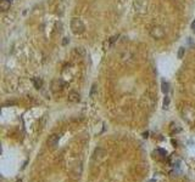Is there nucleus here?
Returning <instances> with one entry per match:
<instances>
[{"mask_svg": "<svg viewBox=\"0 0 195 182\" xmlns=\"http://www.w3.org/2000/svg\"><path fill=\"white\" fill-rule=\"evenodd\" d=\"M71 31L73 34L76 35H79L82 33H84L85 31V26L83 23V21L79 18V17H73L71 20Z\"/></svg>", "mask_w": 195, "mask_h": 182, "instance_id": "1", "label": "nucleus"}, {"mask_svg": "<svg viewBox=\"0 0 195 182\" xmlns=\"http://www.w3.org/2000/svg\"><path fill=\"white\" fill-rule=\"evenodd\" d=\"M148 5H149L148 0H133L134 10L138 14H145L148 11Z\"/></svg>", "mask_w": 195, "mask_h": 182, "instance_id": "2", "label": "nucleus"}, {"mask_svg": "<svg viewBox=\"0 0 195 182\" xmlns=\"http://www.w3.org/2000/svg\"><path fill=\"white\" fill-rule=\"evenodd\" d=\"M150 35H151L154 39H156V40H160V39H163V38H165L166 33H165L163 27H161V26H154V27L150 29Z\"/></svg>", "mask_w": 195, "mask_h": 182, "instance_id": "3", "label": "nucleus"}, {"mask_svg": "<svg viewBox=\"0 0 195 182\" xmlns=\"http://www.w3.org/2000/svg\"><path fill=\"white\" fill-rule=\"evenodd\" d=\"M65 86V83L61 80V79H54L51 81V91L53 93H59V91H61Z\"/></svg>", "mask_w": 195, "mask_h": 182, "instance_id": "4", "label": "nucleus"}, {"mask_svg": "<svg viewBox=\"0 0 195 182\" xmlns=\"http://www.w3.org/2000/svg\"><path fill=\"white\" fill-rule=\"evenodd\" d=\"M67 100L71 103H78L80 101V95L78 93H76V91H71V93L68 94V96H67Z\"/></svg>", "mask_w": 195, "mask_h": 182, "instance_id": "5", "label": "nucleus"}, {"mask_svg": "<svg viewBox=\"0 0 195 182\" xmlns=\"http://www.w3.org/2000/svg\"><path fill=\"white\" fill-rule=\"evenodd\" d=\"M59 140H60V136H59L57 134H53V135H50L49 138H48V145H49L51 148H54V147H56V145L59 143Z\"/></svg>", "mask_w": 195, "mask_h": 182, "instance_id": "6", "label": "nucleus"}, {"mask_svg": "<svg viewBox=\"0 0 195 182\" xmlns=\"http://www.w3.org/2000/svg\"><path fill=\"white\" fill-rule=\"evenodd\" d=\"M10 5H11V0H0V10L3 12L10 10Z\"/></svg>", "mask_w": 195, "mask_h": 182, "instance_id": "7", "label": "nucleus"}, {"mask_svg": "<svg viewBox=\"0 0 195 182\" xmlns=\"http://www.w3.org/2000/svg\"><path fill=\"white\" fill-rule=\"evenodd\" d=\"M32 83H33V85H34L36 89H40V87L43 86V80H42L40 78H38V76L33 78V79H32Z\"/></svg>", "mask_w": 195, "mask_h": 182, "instance_id": "8", "label": "nucleus"}, {"mask_svg": "<svg viewBox=\"0 0 195 182\" xmlns=\"http://www.w3.org/2000/svg\"><path fill=\"white\" fill-rule=\"evenodd\" d=\"M161 86H162V93H163V94H167V93H168V90H169V84H168V83H166L165 80H162Z\"/></svg>", "mask_w": 195, "mask_h": 182, "instance_id": "9", "label": "nucleus"}, {"mask_svg": "<svg viewBox=\"0 0 195 182\" xmlns=\"http://www.w3.org/2000/svg\"><path fill=\"white\" fill-rule=\"evenodd\" d=\"M96 94H98V87H96V84H93L91 90H90V97H91V99H94V97L96 96Z\"/></svg>", "mask_w": 195, "mask_h": 182, "instance_id": "10", "label": "nucleus"}, {"mask_svg": "<svg viewBox=\"0 0 195 182\" xmlns=\"http://www.w3.org/2000/svg\"><path fill=\"white\" fill-rule=\"evenodd\" d=\"M184 52H185V49H184V47H179L178 54H177V57H178L179 60L183 58V57H184Z\"/></svg>", "mask_w": 195, "mask_h": 182, "instance_id": "11", "label": "nucleus"}, {"mask_svg": "<svg viewBox=\"0 0 195 182\" xmlns=\"http://www.w3.org/2000/svg\"><path fill=\"white\" fill-rule=\"evenodd\" d=\"M156 152H157V153L160 154V157H162V158H165V157H166V154H167V152H166L165 149H161V148H159Z\"/></svg>", "mask_w": 195, "mask_h": 182, "instance_id": "12", "label": "nucleus"}, {"mask_svg": "<svg viewBox=\"0 0 195 182\" xmlns=\"http://www.w3.org/2000/svg\"><path fill=\"white\" fill-rule=\"evenodd\" d=\"M68 43H70V39H68V38H63V40H62V45H63V46H66Z\"/></svg>", "mask_w": 195, "mask_h": 182, "instance_id": "13", "label": "nucleus"}, {"mask_svg": "<svg viewBox=\"0 0 195 182\" xmlns=\"http://www.w3.org/2000/svg\"><path fill=\"white\" fill-rule=\"evenodd\" d=\"M168 103H169V99L166 96V99H165V101H163V106H165V108L168 106Z\"/></svg>", "mask_w": 195, "mask_h": 182, "instance_id": "14", "label": "nucleus"}, {"mask_svg": "<svg viewBox=\"0 0 195 182\" xmlns=\"http://www.w3.org/2000/svg\"><path fill=\"white\" fill-rule=\"evenodd\" d=\"M191 31H193V33H195V20L191 22Z\"/></svg>", "mask_w": 195, "mask_h": 182, "instance_id": "15", "label": "nucleus"}]
</instances>
